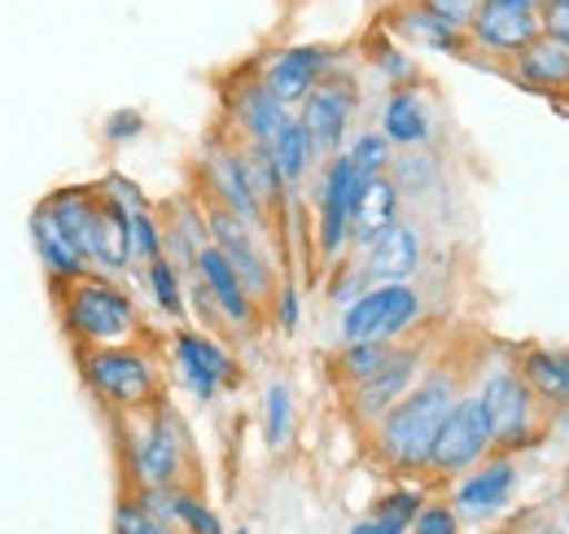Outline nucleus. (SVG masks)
I'll list each match as a JSON object with an SVG mask.
<instances>
[{
	"label": "nucleus",
	"instance_id": "obj_1",
	"mask_svg": "<svg viewBox=\"0 0 569 534\" xmlns=\"http://www.w3.org/2000/svg\"><path fill=\"white\" fill-rule=\"evenodd\" d=\"M465 382H469V373L460 364H451V359L429 364L421 382L368 429V447H372L377 465H386L399 477H426V461L433 438H438V425L451 412V403L460 399Z\"/></svg>",
	"mask_w": 569,
	"mask_h": 534
},
{
	"label": "nucleus",
	"instance_id": "obj_2",
	"mask_svg": "<svg viewBox=\"0 0 569 534\" xmlns=\"http://www.w3.org/2000/svg\"><path fill=\"white\" fill-rule=\"evenodd\" d=\"M62 329L79 350L88 346H123V342H144V316L137 298L101 271H88L71 285L53 289Z\"/></svg>",
	"mask_w": 569,
	"mask_h": 534
},
{
	"label": "nucleus",
	"instance_id": "obj_3",
	"mask_svg": "<svg viewBox=\"0 0 569 534\" xmlns=\"http://www.w3.org/2000/svg\"><path fill=\"white\" fill-rule=\"evenodd\" d=\"M79 377L88 395L114 416H137L162 403V373L144 342L123 346H88L79 350Z\"/></svg>",
	"mask_w": 569,
	"mask_h": 534
},
{
	"label": "nucleus",
	"instance_id": "obj_4",
	"mask_svg": "<svg viewBox=\"0 0 569 534\" xmlns=\"http://www.w3.org/2000/svg\"><path fill=\"white\" fill-rule=\"evenodd\" d=\"M469 386H473V395L487 412L496 452L517 456V452H530L543 438V403L530 395L512 355H491L487 368L469 373Z\"/></svg>",
	"mask_w": 569,
	"mask_h": 534
},
{
	"label": "nucleus",
	"instance_id": "obj_5",
	"mask_svg": "<svg viewBox=\"0 0 569 534\" xmlns=\"http://www.w3.org/2000/svg\"><path fill=\"white\" fill-rule=\"evenodd\" d=\"M123 438V461L132 473V486H189L193 473V438L184 416L171 403H153L149 412L132 416Z\"/></svg>",
	"mask_w": 569,
	"mask_h": 534
},
{
	"label": "nucleus",
	"instance_id": "obj_6",
	"mask_svg": "<svg viewBox=\"0 0 569 534\" xmlns=\"http://www.w3.org/2000/svg\"><path fill=\"white\" fill-rule=\"evenodd\" d=\"M426 320V298L412 280H381L368 285L356 303L342 307L338 337L342 342H403Z\"/></svg>",
	"mask_w": 569,
	"mask_h": 534
},
{
	"label": "nucleus",
	"instance_id": "obj_7",
	"mask_svg": "<svg viewBox=\"0 0 569 534\" xmlns=\"http://www.w3.org/2000/svg\"><path fill=\"white\" fill-rule=\"evenodd\" d=\"M198 198H202V194H198ZM202 210H207V237H211V246H219V255L232 264L237 280L246 285V294H250L259 307L272 303V294H277V285H281L272 246H268L272 233L254 228L250 219L232 215V210L219 206V201L202 198Z\"/></svg>",
	"mask_w": 569,
	"mask_h": 534
},
{
	"label": "nucleus",
	"instance_id": "obj_8",
	"mask_svg": "<svg viewBox=\"0 0 569 534\" xmlns=\"http://www.w3.org/2000/svg\"><path fill=\"white\" fill-rule=\"evenodd\" d=\"M363 180L368 176L347 158V149L316 167V255L320 264L333 267L351 255V210H356Z\"/></svg>",
	"mask_w": 569,
	"mask_h": 534
},
{
	"label": "nucleus",
	"instance_id": "obj_9",
	"mask_svg": "<svg viewBox=\"0 0 569 534\" xmlns=\"http://www.w3.org/2000/svg\"><path fill=\"white\" fill-rule=\"evenodd\" d=\"M356 110H359V79H356V70L338 67V62H333L329 75L298 101L293 119L302 123V132H307V140H311V149H316L320 162L347 149Z\"/></svg>",
	"mask_w": 569,
	"mask_h": 534
},
{
	"label": "nucleus",
	"instance_id": "obj_10",
	"mask_svg": "<svg viewBox=\"0 0 569 534\" xmlns=\"http://www.w3.org/2000/svg\"><path fill=\"white\" fill-rule=\"evenodd\" d=\"M491 452H496V443H491L487 412H482V403H478V395H473V386L465 382L460 399L451 403V412H447L442 425H438V438H433L429 461H426V477H433V482H451V477H460L465 468H473L478 461H487Z\"/></svg>",
	"mask_w": 569,
	"mask_h": 534
},
{
	"label": "nucleus",
	"instance_id": "obj_11",
	"mask_svg": "<svg viewBox=\"0 0 569 534\" xmlns=\"http://www.w3.org/2000/svg\"><path fill=\"white\" fill-rule=\"evenodd\" d=\"M426 368H429L426 342H395L390 359H386L372 377H363L359 386L342 390L347 416L356 421L359 429H372V425H377L395 403L403 399V395L421 382V373H426Z\"/></svg>",
	"mask_w": 569,
	"mask_h": 534
},
{
	"label": "nucleus",
	"instance_id": "obj_12",
	"mask_svg": "<svg viewBox=\"0 0 569 534\" xmlns=\"http://www.w3.org/2000/svg\"><path fill=\"white\" fill-rule=\"evenodd\" d=\"M171 364H176L184 390L198 403H214L223 390H232L241 382L237 355L211 329H184V325H176V334H171Z\"/></svg>",
	"mask_w": 569,
	"mask_h": 534
},
{
	"label": "nucleus",
	"instance_id": "obj_13",
	"mask_svg": "<svg viewBox=\"0 0 569 534\" xmlns=\"http://www.w3.org/2000/svg\"><path fill=\"white\" fill-rule=\"evenodd\" d=\"M543 36L539 9H512V4H496L482 0L465 27L469 40V58H487V62H512L521 49H530Z\"/></svg>",
	"mask_w": 569,
	"mask_h": 534
},
{
	"label": "nucleus",
	"instance_id": "obj_14",
	"mask_svg": "<svg viewBox=\"0 0 569 534\" xmlns=\"http://www.w3.org/2000/svg\"><path fill=\"white\" fill-rule=\"evenodd\" d=\"M517 482H521V468L512 456L491 452L487 461H478L473 468H465L460 477H451V508L460 522H491L499 517L512 495H517Z\"/></svg>",
	"mask_w": 569,
	"mask_h": 534
},
{
	"label": "nucleus",
	"instance_id": "obj_15",
	"mask_svg": "<svg viewBox=\"0 0 569 534\" xmlns=\"http://www.w3.org/2000/svg\"><path fill=\"white\" fill-rule=\"evenodd\" d=\"M198 180H202V198L228 206L232 215L250 219L254 228L272 233L268 215L259 210V201L250 194V180H246V167H241V154H237V140H211L198 158Z\"/></svg>",
	"mask_w": 569,
	"mask_h": 534
},
{
	"label": "nucleus",
	"instance_id": "obj_16",
	"mask_svg": "<svg viewBox=\"0 0 569 534\" xmlns=\"http://www.w3.org/2000/svg\"><path fill=\"white\" fill-rule=\"evenodd\" d=\"M338 62V49L329 44H284L277 53H268L259 62V83L289 110H298V101L329 75V67Z\"/></svg>",
	"mask_w": 569,
	"mask_h": 534
},
{
	"label": "nucleus",
	"instance_id": "obj_17",
	"mask_svg": "<svg viewBox=\"0 0 569 534\" xmlns=\"http://www.w3.org/2000/svg\"><path fill=\"white\" fill-rule=\"evenodd\" d=\"M223 110H228L232 132L241 136V140H254V145H272V140L289 128V119H293V110L281 106V101L259 83L254 70H250V75H237V79L228 83Z\"/></svg>",
	"mask_w": 569,
	"mask_h": 534
},
{
	"label": "nucleus",
	"instance_id": "obj_18",
	"mask_svg": "<svg viewBox=\"0 0 569 534\" xmlns=\"http://www.w3.org/2000/svg\"><path fill=\"white\" fill-rule=\"evenodd\" d=\"M351 259L359 264L368 285H381V280H412L421 264H426V237L417 224H395L386 228L381 237H372L368 246L351 250Z\"/></svg>",
	"mask_w": 569,
	"mask_h": 534
},
{
	"label": "nucleus",
	"instance_id": "obj_19",
	"mask_svg": "<svg viewBox=\"0 0 569 534\" xmlns=\"http://www.w3.org/2000/svg\"><path fill=\"white\" fill-rule=\"evenodd\" d=\"M189 276L202 280V289L211 294L214 312H219V320H223L228 334H254V329H259V303L246 294V285L237 280L232 264L219 255V246L207 241V246L198 250V264H193Z\"/></svg>",
	"mask_w": 569,
	"mask_h": 534
},
{
	"label": "nucleus",
	"instance_id": "obj_20",
	"mask_svg": "<svg viewBox=\"0 0 569 534\" xmlns=\"http://www.w3.org/2000/svg\"><path fill=\"white\" fill-rule=\"evenodd\" d=\"M381 136L395 149H426L433 136V106L417 83L390 88L381 101Z\"/></svg>",
	"mask_w": 569,
	"mask_h": 534
},
{
	"label": "nucleus",
	"instance_id": "obj_21",
	"mask_svg": "<svg viewBox=\"0 0 569 534\" xmlns=\"http://www.w3.org/2000/svg\"><path fill=\"white\" fill-rule=\"evenodd\" d=\"M158 224H162V255L189 276L193 264H198V250L211 241V237H207V210H202V198L189 194V198L167 201L162 215H158Z\"/></svg>",
	"mask_w": 569,
	"mask_h": 534
},
{
	"label": "nucleus",
	"instance_id": "obj_22",
	"mask_svg": "<svg viewBox=\"0 0 569 534\" xmlns=\"http://www.w3.org/2000/svg\"><path fill=\"white\" fill-rule=\"evenodd\" d=\"M27 233H31L36 259H40V267H44V276H49V285H53V289H62V285H71V280H79V276H88V271H92L88 259L74 250L71 237L53 224V215H49L44 206H36V210L27 215Z\"/></svg>",
	"mask_w": 569,
	"mask_h": 534
},
{
	"label": "nucleus",
	"instance_id": "obj_23",
	"mask_svg": "<svg viewBox=\"0 0 569 534\" xmlns=\"http://www.w3.org/2000/svg\"><path fill=\"white\" fill-rule=\"evenodd\" d=\"M399 219H403V194L395 189V180L390 176H368L359 185L356 210H351V250L368 246L372 237H381Z\"/></svg>",
	"mask_w": 569,
	"mask_h": 534
},
{
	"label": "nucleus",
	"instance_id": "obj_24",
	"mask_svg": "<svg viewBox=\"0 0 569 534\" xmlns=\"http://www.w3.org/2000/svg\"><path fill=\"white\" fill-rule=\"evenodd\" d=\"M92 271L101 276H128L132 271V233H128V210L114 201L97 206V228H92V255H88Z\"/></svg>",
	"mask_w": 569,
	"mask_h": 534
},
{
	"label": "nucleus",
	"instance_id": "obj_25",
	"mask_svg": "<svg viewBox=\"0 0 569 534\" xmlns=\"http://www.w3.org/2000/svg\"><path fill=\"white\" fill-rule=\"evenodd\" d=\"M49 215H53V224L71 237V246L88 259L92 255V228H97V189L92 185H62V189H53L49 198L40 201ZM92 267V264H88Z\"/></svg>",
	"mask_w": 569,
	"mask_h": 534
},
{
	"label": "nucleus",
	"instance_id": "obj_26",
	"mask_svg": "<svg viewBox=\"0 0 569 534\" xmlns=\"http://www.w3.org/2000/svg\"><path fill=\"white\" fill-rule=\"evenodd\" d=\"M517 368L530 386V395L543 407H569V350L566 346H526L517 355Z\"/></svg>",
	"mask_w": 569,
	"mask_h": 534
},
{
	"label": "nucleus",
	"instance_id": "obj_27",
	"mask_svg": "<svg viewBox=\"0 0 569 534\" xmlns=\"http://www.w3.org/2000/svg\"><path fill=\"white\" fill-rule=\"evenodd\" d=\"M390 36H399V40H408V44H421V49H433V53H447V58H469L465 31L451 27V22H442V18H433V13H426L421 4L395 9Z\"/></svg>",
	"mask_w": 569,
	"mask_h": 534
},
{
	"label": "nucleus",
	"instance_id": "obj_28",
	"mask_svg": "<svg viewBox=\"0 0 569 534\" xmlns=\"http://www.w3.org/2000/svg\"><path fill=\"white\" fill-rule=\"evenodd\" d=\"M508 67L526 88H539V92H566L569 88V49L548 36H539L530 49H521Z\"/></svg>",
	"mask_w": 569,
	"mask_h": 534
},
{
	"label": "nucleus",
	"instance_id": "obj_29",
	"mask_svg": "<svg viewBox=\"0 0 569 534\" xmlns=\"http://www.w3.org/2000/svg\"><path fill=\"white\" fill-rule=\"evenodd\" d=\"M237 154H241V167H246V180H250V194L259 201V210L268 215V224H272V215H281L289 210V189H284V180L277 176V162H272V154H268V145H254V140H237Z\"/></svg>",
	"mask_w": 569,
	"mask_h": 534
},
{
	"label": "nucleus",
	"instance_id": "obj_30",
	"mask_svg": "<svg viewBox=\"0 0 569 534\" xmlns=\"http://www.w3.org/2000/svg\"><path fill=\"white\" fill-rule=\"evenodd\" d=\"M144 280V289H149V303L158 307V316L162 320H171V325H184L189 320V294H184V271L171 264L167 255H158L153 264L137 267Z\"/></svg>",
	"mask_w": 569,
	"mask_h": 534
},
{
	"label": "nucleus",
	"instance_id": "obj_31",
	"mask_svg": "<svg viewBox=\"0 0 569 534\" xmlns=\"http://www.w3.org/2000/svg\"><path fill=\"white\" fill-rule=\"evenodd\" d=\"M268 154H272L277 176L284 180L289 194H298V189L311 180V171L320 167V158H316V149H311V140H307V132H302L298 119H289V128L268 145Z\"/></svg>",
	"mask_w": 569,
	"mask_h": 534
},
{
	"label": "nucleus",
	"instance_id": "obj_32",
	"mask_svg": "<svg viewBox=\"0 0 569 534\" xmlns=\"http://www.w3.org/2000/svg\"><path fill=\"white\" fill-rule=\"evenodd\" d=\"M390 350H395V342H342V350L329 359L333 382L342 390H351V386H359L363 377H372L390 359Z\"/></svg>",
	"mask_w": 569,
	"mask_h": 534
},
{
	"label": "nucleus",
	"instance_id": "obj_33",
	"mask_svg": "<svg viewBox=\"0 0 569 534\" xmlns=\"http://www.w3.org/2000/svg\"><path fill=\"white\" fill-rule=\"evenodd\" d=\"M363 53H368V67L377 70L390 88L417 83V62H412V53H408L403 40H395L390 31H372V40L363 44Z\"/></svg>",
	"mask_w": 569,
	"mask_h": 534
},
{
	"label": "nucleus",
	"instance_id": "obj_34",
	"mask_svg": "<svg viewBox=\"0 0 569 534\" xmlns=\"http://www.w3.org/2000/svg\"><path fill=\"white\" fill-rule=\"evenodd\" d=\"M293 390H289V382H268V390H263V438H268V447L272 452H281L284 443L293 438Z\"/></svg>",
	"mask_w": 569,
	"mask_h": 534
},
{
	"label": "nucleus",
	"instance_id": "obj_35",
	"mask_svg": "<svg viewBox=\"0 0 569 534\" xmlns=\"http://www.w3.org/2000/svg\"><path fill=\"white\" fill-rule=\"evenodd\" d=\"M386 176L395 180L399 194H426L438 185V158L429 154V145L426 149H399Z\"/></svg>",
	"mask_w": 569,
	"mask_h": 534
},
{
	"label": "nucleus",
	"instance_id": "obj_36",
	"mask_svg": "<svg viewBox=\"0 0 569 534\" xmlns=\"http://www.w3.org/2000/svg\"><path fill=\"white\" fill-rule=\"evenodd\" d=\"M171 522L176 531L184 534H223L219 513L207 508V500L193 491V486H176V508H171Z\"/></svg>",
	"mask_w": 569,
	"mask_h": 534
},
{
	"label": "nucleus",
	"instance_id": "obj_37",
	"mask_svg": "<svg viewBox=\"0 0 569 534\" xmlns=\"http://www.w3.org/2000/svg\"><path fill=\"white\" fill-rule=\"evenodd\" d=\"M347 158L363 176H386L390 162H395V145L381 136V128H368V132H356L347 140Z\"/></svg>",
	"mask_w": 569,
	"mask_h": 534
},
{
	"label": "nucleus",
	"instance_id": "obj_38",
	"mask_svg": "<svg viewBox=\"0 0 569 534\" xmlns=\"http://www.w3.org/2000/svg\"><path fill=\"white\" fill-rule=\"evenodd\" d=\"M128 233H132V264L144 267L162 255V224L153 215V206L128 210Z\"/></svg>",
	"mask_w": 569,
	"mask_h": 534
},
{
	"label": "nucleus",
	"instance_id": "obj_39",
	"mask_svg": "<svg viewBox=\"0 0 569 534\" xmlns=\"http://www.w3.org/2000/svg\"><path fill=\"white\" fill-rule=\"evenodd\" d=\"M421 504H426V491H417V486H395V491H386L368 513H377V517H386V522H395V526H412V517L421 513Z\"/></svg>",
	"mask_w": 569,
	"mask_h": 534
},
{
	"label": "nucleus",
	"instance_id": "obj_40",
	"mask_svg": "<svg viewBox=\"0 0 569 534\" xmlns=\"http://www.w3.org/2000/svg\"><path fill=\"white\" fill-rule=\"evenodd\" d=\"M92 189H97V198L101 201H114V206H123V210H144V206H149L144 189L132 180V176H123V171H106Z\"/></svg>",
	"mask_w": 569,
	"mask_h": 534
},
{
	"label": "nucleus",
	"instance_id": "obj_41",
	"mask_svg": "<svg viewBox=\"0 0 569 534\" xmlns=\"http://www.w3.org/2000/svg\"><path fill=\"white\" fill-rule=\"evenodd\" d=\"M363 289H368V280H363V271H359L356 259H351V255L338 259V264H333V276H329V289H325L329 303H333V307H347V303H356Z\"/></svg>",
	"mask_w": 569,
	"mask_h": 534
},
{
	"label": "nucleus",
	"instance_id": "obj_42",
	"mask_svg": "<svg viewBox=\"0 0 569 534\" xmlns=\"http://www.w3.org/2000/svg\"><path fill=\"white\" fill-rule=\"evenodd\" d=\"M144 136V115L137 106H123V110H110L106 123H101V140L106 145H132Z\"/></svg>",
	"mask_w": 569,
	"mask_h": 534
},
{
	"label": "nucleus",
	"instance_id": "obj_43",
	"mask_svg": "<svg viewBox=\"0 0 569 534\" xmlns=\"http://www.w3.org/2000/svg\"><path fill=\"white\" fill-rule=\"evenodd\" d=\"M272 316H277V329L284 337L298 334V325H302V298H298V285L289 276H281L277 294H272Z\"/></svg>",
	"mask_w": 569,
	"mask_h": 534
},
{
	"label": "nucleus",
	"instance_id": "obj_44",
	"mask_svg": "<svg viewBox=\"0 0 569 534\" xmlns=\"http://www.w3.org/2000/svg\"><path fill=\"white\" fill-rule=\"evenodd\" d=\"M408 534H460V517H456L451 504H421Z\"/></svg>",
	"mask_w": 569,
	"mask_h": 534
},
{
	"label": "nucleus",
	"instance_id": "obj_45",
	"mask_svg": "<svg viewBox=\"0 0 569 534\" xmlns=\"http://www.w3.org/2000/svg\"><path fill=\"white\" fill-rule=\"evenodd\" d=\"M412 4H421L426 13L433 18H442V22H451V27H469V18H473V9L482 4V0H412Z\"/></svg>",
	"mask_w": 569,
	"mask_h": 534
},
{
	"label": "nucleus",
	"instance_id": "obj_46",
	"mask_svg": "<svg viewBox=\"0 0 569 534\" xmlns=\"http://www.w3.org/2000/svg\"><path fill=\"white\" fill-rule=\"evenodd\" d=\"M539 22H543V36L566 44L569 49V4H557V0H543L539 4Z\"/></svg>",
	"mask_w": 569,
	"mask_h": 534
},
{
	"label": "nucleus",
	"instance_id": "obj_47",
	"mask_svg": "<svg viewBox=\"0 0 569 534\" xmlns=\"http://www.w3.org/2000/svg\"><path fill=\"white\" fill-rule=\"evenodd\" d=\"M351 534H408L403 526H395V522H386V517H377V513H368V517H359Z\"/></svg>",
	"mask_w": 569,
	"mask_h": 534
},
{
	"label": "nucleus",
	"instance_id": "obj_48",
	"mask_svg": "<svg viewBox=\"0 0 569 534\" xmlns=\"http://www.w3.org/2000/svg\"><path fill=\"white\" fill-rule=\"evenodd\" d=\"M496 4H512V9H539L543 0H496Z\"/></svg>",
	"mask_w": 569,
	"mask_h": 534
},
{
	"label": "nucleus",
	"instance_id": "obj_49",
	"mask_svg": "<svg viewBox=\"0 0 569 534\" xmlns=\"http://www.w3.org/2000/svg\"><path fill=\"white\" fill-rule=\"evenodd\" d=\"M232 534H250V531H246V526H237V531H232Z\"/></svg>",
	"mask_w": 569,
	"mask_h": 534
},
{
	"label": "nucleus",
	"instance_id": "obj_50",
	"mask_svg": "<svg viewBox=\"0 0 569 534\" xmlns=\"http://www.w3.org/2000/svg\"><path fill=\"white\" fill-rule=\"evenodd\" d=\"M557 4H569V0H557Z\"/></svg>",
	"mask_w": 569,
	"mask_h": 534
},
{
	"label": "nucleus",
	"instance_id": "obj_51",
	"mask_svg": "<svg viewBox=\"0 0 569 534\" xmlns=\"http://www.w3.org/2000/svg\"><path fill=\"white\" fill-rule=\"evenodd\" d=\"M566 522H569V517H566Z\"/></svg>",
	"mask_w": 569,
	"mask_h": 534
}]
</instances>
